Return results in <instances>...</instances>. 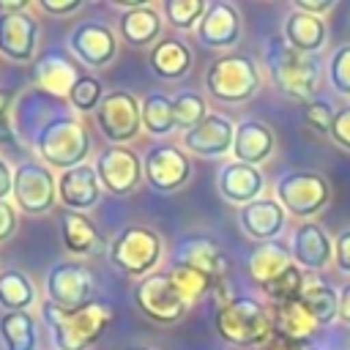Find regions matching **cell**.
<instances>
[{"label": "cell", "instance_id": "28", "mask_svg": "<svg viewBox=\"0 0 350 350\" xmlns=\"http://www.w3.org/2000/svg\"><path fill=\"white\" fill-rule=\"evenodd\" d=\"M60 241L74 257H93L101 249V235L96 224L77 211H66L60 216Z\"/></svg>", "mask_w": 350, "mask_h": 350}, {"label": "cell", "instance_id": "3", "mask_svg": "<svg viewBox=\"0 0 350 350\" xmlns=\"http://www.w3.org/2000/svg\"><path fill=\"white\" fill-rule=\"evenodd\" d=\"M213 325L224 342L232 347H262L273 336L271 312L252 295H232L219 304Z\"/></svg>", "mask_w": 350, "mask_h": 350}, {"label": "cell", "instance_id": "46", "mask_svg": "<svg viewBox=\"0 0 350 350\" xmlns=\"http://www.w3.org/2000/svg\"><path fill=\"white\" fill-rule=\"evenodd\" d=\"M293 8L304 11V14H312V16H323L334 8V0H295Z\"/></svg>", "mask_w": 350, "mask_h": 350}, {"label": "cell", "instance_id": "30", "mask_svg": "<svg viewBox=\"0 0 350 350\" xmlns=\"http://www.w3.org/2000/svg\"><path fill=\"white\" fill-rule=\"evenodd\" d=\"M271 323H273V334L287 336V339H298V342H306L317 331V320L304 309L301 301L273 304Z\"/></svg>", "mask_w": 350, "mask_h": 350}, {"label": "cell", "instance_id": "22", "mask_svg": "<svg viewBox=\"0 0 350 350\" xmlns=\"http://www.w3.org/2000/svg\"><path fill=\"white\" fill-rule=\"evenodd\" d=\"M38 41V22L22 11V14H0V52L14 63L33 60Z\"/></svg>", "mask_w": 350, "mask_h": 350}, {"label": "cell", "instance_id": "10", "mask_svg": "<svg viewBox=\"0 0 350 350\" xmlns=\"http://www.w3.org/2000/svg\"><path fill=\"white\" fill-rule=\"evenodd\" d=\"M134 304L137 309L153 320V323H161V325H170V323H178L183 314H186V304L183 298L178 295V290L172 287L167 271L161 273H150L145 279L137 282L134 287Z\"/></svg>", "mask_w": 350, "mask_h": 350}, {"label": "cell", "instance_id": "21", "mask_svg": "<svg viewBox=\"0 0 350 350\" xmlns=\"http://www.w3.org/2000/svg\"><path fill=\"white\" fill-rule=\"evenodd\" d=\"M284 219H287V211L273 197H260L249 205H241V211H238L241 230L252 241H260V243L276 241L279 232L284 230Z\"/></svg>", "mask_w": 350, "mask_h": 350}, {"label": "cell", "instance_id": "40", "mask_svg": "<svg viewBox=\"0 0 350 350\" xmlns=\"http://www.w3.org/2000/svg\"><path fill=\"white\" fill-rule=\"evenodd\" d=\"M328 79L334 93L350 98V44H342L328 57Z\"/></svg>", "mask_w": 350, "mask_h": 350}, {"label": "cell", "instance_id": "37", "mask_svg": "<svg viewBox=\"0 0 350 350\" xmlns=\"http://www.w3.org/2000/svg\"><path fill=\"white\" fill-rule=\"evenodd\" d=\"M205 8V0H164V19L175 30H191L200 25Z\"/></svg>", "mask_w": 350, "mask_h": 350}, {"label": "cell", "instance_id": "47", "mask_svg": "<svg viewBox=\"0 0 350 350\" xmlns=\"http://www.w3.org/2000/svg\"><path fill=\"white\" fill-rule=\"evenodd\" d=\"M265 350H306V342H298V339H287V336L273 334L271 342L265 345Z\"/></svg>", "mask_w": 350, "mask_h": 350}, {"label": "cell", "instance_id": "44", "mask_svg": "<svg viewBox=\"0 0 350 350\" xmlns=\"http://www.w3.org/2000/svg\"><path fill=\"white\" fill-rule=\"evenodd\" d=\"M16 224H19L16 208L8 200H0V241H8L16 232Z\"/></svg>", "mask_w": 350, "mask_h": 350}, {"label": "cell", "instance_id": "12", "mask_svg": "<svg viewBox=\"0 0 350 350\" xmlns=\"http://www.w3.org/2000/svg\"><path fill=\"white\" fill-rule=\"evenodd\" d=\"M96 175H98V183L107 194L126 197L142 180V161L126 145H109L96 159Z\"/></svg>", "mask_w": 350, "mask_h": 350}, {"label": "cell", "instance_id": "51", "mask_svg": "<svg viewBox=\"0 0 350 350\" xmlns=\"http://www.w3.org/2000/svg\"><path fill=\"white\" fill-rule=\"evenodd\" d=\"M8 101H11V93L5 88H0V118H5V109H8Z\"/></svg>", "mask_w": 350, "mask_h": 350}, {"label": "cell", "instance_id": "45", "mask_svg": "<svg viewBox=\"0 0 350 350\" xmlns=\"http://www.w3.org/2000/svg\"><path fill=\"white\" fill-rule=\"evenodd\" d=\"M38 5H41V11H46V14L66 16V14H71V11H79L82 0H38Z\"/></svg>", "mask_w": 350, "mask_h": 350}, {"label": "cell", "instance_id": "35", "mask_svg": "<svg viewBox=\"0 0 350 350\" xmlns=\"http://www.w3.org/2000/svg\"><path fill=\"white\" fill-rule=\"evenodd\" d=\"M167 276H170L172 287L178 290V295L183 298L186 306H194V304H197L200 298H205V293L213 287V282H211L205 273H200V271H194V268H189V265H180V262H170Z\"/></svg>", "mask_w": 350, "mask_h": 350}, {"label": "cell", "instance_id": "29", "mask_svg": "<svg viewBox=\"0 0 350 350\" xmlns=\"http://www.w3.org/2000/svg\"><path fill=\"white\" fill-rule=\"evenodd\" d=\"M161 30H164L161 14L153 5H142L120 14V38L129 46H150L161 41Z\"/></svg>", "mask_w": 350, "mask_h": 350}, {"label": "cell", "instance_id": "43", "mask_svg": "<svg viewBox=\"0 0 350 350\" xmlns=\"http://www.w3.org/2000/svg\"><path fill=\"white\" fill-rule=\"evenodd\" d=\"M334 262L342 273H350V227L334 238Z\"/></svg>", "mask_w": 350, "mask_h": 350}, {"label": "cell", "instance_id": "33", "mask_svg": "<svg viewBox=\"0 0 350 350\" xmlns=\"http://www.w3.org/2000/svg\"><path fill=\"white\" fill-rule=\"evenodd\" d=\"M33 301H36V287L22 271L16 268L0 271V306L5 312H27Z\"/></svg>", "mask_w": 350, "mask_h": 350}, {"label": "cell", "instance_id": "38", "mask_svg": "<svg viewBox=\"0 0 350 350\" xmlns=\"http://www.w3.org/2000/svg\"><path fill=\"white\" fill-rule=\"evenodd\" d=\"M104 96H107V93H104V85H101L96 77L82 74V77L74 82L71 93H68V104H71L77 112H90V109H98V104H101Z\"/></svg>", "mask_w": 350, "mask_h": 350}, {"label": "cell", "instance_id": "16", "mask_svg": "<svg viewBox=\"0 0 350 350\" xmlns=\"http://www.w3.org/2000/svg\"><path fill=\"white\" fill-rule=\"evenodd\" d=\"M172 262H180V265H189L200 273H205L213 284H219L227 273V257L224 252L219 249V243L208 235H186L178 241L175 246V254H172Z\"/></svg>", "mask_w": 350, "mask_h": 350}, {"label": "cell", "instance_id": "23", "mask_svg": "<svg viewBox=\"0 0 350 350\" xmlns=\"http://www.w3.org/2000/svg\"><path fill=\"white\" fill-rule=\"evenodd\" d=\"M216 183H219V194L227 202L249 205V202L260 200L265 178H262L260 167H252V164H243V161H230V164H224L219 170V180Z\"/></svg>", "mask_w": 350, "mask_h": 350}, {"label": "cell", "instance_id": "39", "mask_svg": "<svg viewBox=\"0 0 350 350\" xmlns=\"http://www.w3.org/2000/svg\"><path fill=\"white\" fill-rule=\"evenodd\" d=\"M304 287H306L304 271H301L298 265H293V268H287L276 282H271V284L265 287V293L273 298V304H284V301H298L301 293H304Z\"/></svg>", "mask_w": 350, "mask_h": 350}, {"label": "cell", "instance_id": "20", "mask_svg": "<svg viewBox=\"0 0 350 350\" xmlns=\"http://www.w3.org/2000/svg\"><path fill=\"white\" fill-rule=\"evenodd\" d=\"M82 74L77 71V63L60 49H49L33 63L36 88L49 93V96H55V98H68V93H71V88H74V82Z\"/></svg>", "mask_w": 350, "mask_h": 350}, {"label": "cell", "instance_id": "25", "mask_svg": "<svg viewBox=\"0 0 350 350\" xmlns=\"http://www.w3.org/2000/svg\"><path fill=\"white\" fill-rule=\"evenodd\" d=\"M293 254L287 246H282L279 241H271V243H257L249 257H246V273L252 276L254 284H260L262 290L276 282L287 268H293Z\"/></svg>", "mask_w": 350, "mask_h": 350}, {"label": "cell", "instance_id": "4", "mask_svg": "<svg viewBox=\"0 0 350 350\" xmlns=\"http://www.w3.org/2000/svg\"><path fill=\"white\" fill-rule=\"evenodd\" d=\"M265 66L273 88L293 101H312L320 79V66L312 55L295 52L284 41H271L265 49Z\"/></svg>", "mask_w": 350, "mask_h": 350}, {"label": "cell", "instance_id": "24", "mask_svg": "<svg viewBox=\"0 0 350 350\" xmlns=\"http://www.w3.org/2000/svg\"><path fill=\"white\" fill-rule=\"evenodd\" d=\"M273 131L262 123V120H241L235 126V139H232V156L235 161H243V164H262L271 153H273Z\"/></svg>", "mask_w": 350, "mask_h": 350}, {"label": "cell", "instance_id": "41", "mask_svg": "<svg viewBox=\"0 0 350 350\" xmlns=\"http://www.w3.org/2000/svg\"><path fill=\"white\" fill-rule=\"evenodd\" d=\"M336 109L325 101V98H312L304 104L301 109V118H304V126L317 131V134H328L331 131V120H334Z\"/></svg>", "mask_w": 350, "mask_h": 350}, {"label": "cell", "instance_id": "48", "mask_svg": "<svg viewBox=\"0 0 350 350\" xmlns=\"http://www.w3.org/2000/svg\"><path fill=\"white\" fill-rule=\"evenodd\" d=\"M14 191V172L5 159H0V200H5Z\"/></svg>", "mask_w": 350, "mask_h": 350}, {"label": "cell", "instance_id": "11", "mask_svg": "<svg viewBox=\"0 0 350 350\" xmlns=\"http://www.w3.org/2000/svg\"><path fill=\"white\" fill-rule=\"evenodd\" d=\"M44 284H46V301L63 312H71V309H79L88 304L93 276L82 262L63 260V262H52Z\"/></svg>", "mask_w": 350, "mask_h": 350}, {"label": "cell", "instance_id": "6", "mask_svg": "<svg viewBox=\"0 0 350 350\" xmlns=\"http://www.w3.org/2000/svg\"><path fill=\"white\" fill-rule=\"evenodd\" d=\"M161 235L145 224L123 227L109 243V262L129 276H150L161 260Z\"/></svg>", "mask_w": 350, "mask_h": 350}, {"label": "cell", "instance_id": "34", "mask_svg": "<svg viewBox=\"0 0 350 350\" xmlns=\"http://www.w3.org/2000/svg\"><path fill=\"white\" fill-rule=\"evenodd\" d=\"M142 129L153 137H167L170 131H175V112H172V98H167L164 93H148L142 98Z\"/></svg>", "mask_w": 350, "mask_h": 350}, {"label": "cell", "instance_id": "8", "mask_svg": "<svg viewBox=\"0 0 350 350\" xmlns=\"http://www.w3.org/2000/svg\"><path fill=\"white\" fill-rule=\"evenodd\" d=\"M14 205L30 216H41L52 211L57 200V180L52 170L41 161H22L14 170Z\"/></svg>", "mask_w": 350, "mask_h": 350}, {"label": "cell", "instance_id": "26", "mask_svg": "<svg viewBox=\"0 0 350 350\" xmlns=\"http://www.w3.org/2000/svg\"><path fill=\"white\" fill-rule=\"evenodd\" d=\"M284 44L293 46L295 52H304V55H314L323 44H325V22L323 16H312V14H304V11H290L287 19H284Z\"/></svg>", "mask_w": 350, "mask_h": 350}, {"label": "cell", "instance_id": "14", "mask_svg": "<svg viewBox=\"0 0 350 350\" xmlns=\"http://www.w3.org/2000/svg\"><path fill=\"white\" fill-rule=\"evenodd\" d=\"M68 49L88 68H104L118 57V36L104 22H79L68 33Z\"/></svg>", "mask_w": 350, "mask_h": 350}, {"label": "cell", "instance_id": "32", "mask_svg": "<svg viewBox=\"0 0 350 350\" xmlns=\"http://www.w3.org/2000/svg\"><path fill=\"white\" fill-rule=\"evenodd\" d=\"M304 309L317 320V325H328L339 317V293L325 282H306L301 298Z\"/></svg>", "mask_w": 350, "mask_h": 350}, {"label": "cell", "instance_id": "36", "mask_svg": "<svg viewBox=\"0 0 350 350\" xmlns=\"http://www.w3.org/2000/svg\"><path fill=\"white\" fill-rule=\"evenodd\" d=\"M172 112H175V126L180 131H189L194 129L197 123H202L208 118V107H205V98L194 90H183L172 98Z\"/></svg>", "mask_w": 350, "mask_h": 350}, {"label": "cell", "instance_id": "5", "mask_svg": "<svg viewBox=\"0 0 350 350\" xmlns=\"http://www.w3.org/2000/svg\"><path fill=\"white\" fill-rule=\"evenodd\" d=\"M208 93L221 104H241L249 101L260 90V71L249 55L230 52L216 57L205 71Z\"/></svg>", "mask_w": 350, "mask_h": 350}, {"label": "cell", "instance_id": "50", "mask_svg": "<svg viewBox=\"0 0 350 350\" xmlns=\"http://www.w3.org/2000/svg\"><path fill=\"white\" fill-rule=\"evenodd\" d=\"M30 8V0H0V14H22Z\"/></svg>", "mask_w": 350, "mask_h": 350}, {"label": "cell", "instance_id": "19", "mask_svg": "<svg viewBox=\"0 0 350 350\" xmlns=\"http://www.w3.org/2000/svg\"><path fill=\"white\" fill-rule=\"evenodd\" d=\"M290 254L295 265L309 271H323L334 262V241L317 221H301L290 238Z\"/></svg>", "mask_w": 350, "mask_h": 350}, {"label": "cell", "instance_id": "49", "mask_svg": "<svg viewBox=\"0 0 350 350\" xmlns=\"http://www.w3.org/2000/svg\"><path fill=\"white\" fill-rule=\"evenodd\" d=\"M339 320L350 328V284L339 290Z\"/></svg>", "mask_w": 350, "mask_h": 350}, {"label": "cell", "instance_id": "7", "mask_svg": "<svg viewBox=\"0 0 350 350\" xmlns=\"http://www.w3.org/2000/svg\"><path fill=\"white\" fill-rule=\"evenodd\" d=\"M276 200L295 219H312L328 205L331 186L320 172H287L276 180Z\"/></svg>", "mask_w": 350, "mask_h": 350}, {"label": "cell", "instance_id": "9", "mask_svg": "<svg viewBox=\"0 0 350 350\" xmlns=\"http://www.w3.org/2000/svg\"><path fill=\"white\" fill-rule=\"evenodd\" d=\"M142 104L137 101L134 93L129 90H112L101 98L96 109L98 131L112 142V145H126L131 142L139 129H142Z\"/></svg>", "mask_w": 350, "mask_h": 350}, {"label": "cell", "instance_id": "42", "mask_svg": "<svg viewBox=\"0 0 350 350\" xmlns=\"http://www.w3.org/2000/svg\"><path fill=\"white\" fill-rule=\"evenodd\" d=\"M328 137L334 139V145H339L342 150L350 153V104L342 107V109H336V115H334V120H331Z\"/></svg>", "mask_w": 350, "mask_h": 350}, {"label": "cell", "instance_id": "31", "mask_svg": "<svg viewBox=\"0 0 350 350\" xmlns=\"http://www.w3.org/2000/svg\"><path fill=\"white\" fill-rule=\"evenodd\" d=\"M0 339L5 350H36L38 334L30 312H3L0 314Z\"/></svg>", "mask_w": 350, "mask_h": 350}, {"label": "cell", "instance_id": "15", "mask_svg": "<svg viewBox=\"0 0 350 350\" xmlns=\"http://www.w3.org/2000/svg\"><path fill=\"white\" fill-rule=\"evenodd\" d=\"M232 139H235V126L230 123V118L216 115V112H208L202 123L183 131V148L202 159H219L230 153Z\"/></svg>", "mask_w": 350, "mask_h": 350}, {"label": "cell", "instance_id": "27", "mask_svg": "<svg viewBox=\"0 0 350 350\" xmlns=\"http://www.w3.org/2000/svg\"><path fill=\"white\" fill-rule=\"evenodd\" d=\"M148 66L161 79H180L191 71V49L180 38H161L150 46Z\"/></svg>", "mask_w": 350, "mask_h": 350}, {"label": "cell", "instance_id": "17", "mask_svg": "<svg viewBox=\"0 0 350 350\" xmlns=\"http://www.w3.org/2000/svg\"><path fill=\"white\" fill-rule=\"evenodd\" d=\"M241 27L243 25H241L238 8L227 0H213V3H208L205 14L197 25V36L211 49H230L232 44H238Z\"/></svg>", "mask_w": 350, "mask_h": 350}, {"label": "cell", "instance_id": "18", "mask_svg": "<svg viewBox=\"0 0 350 350\" xmlns=\"http://www.w3.org/2000/svg\"><path fill=\"white\" fill-rule=\"evenodd\" d=\"M57 200L68 211H90L101 200V183L93 164H79L71 170H63L57 175Z\"/></svg>", "mask_w": 350, "mask_h": 350}, {"label": "cell", "instance_id": "1", "mask_svg": "<svg viewBox=\"0 0 350 350\" xmlns=\"http://www.w3.org/2000/svg\"><path fill=\"white\" fill-rule=\"evenodd\" d=\"M41 314L52 331L55 350H90L112 323V309L101 301H88L71 312H63L46 301Z\"/></svg>", "mask_w": 350, "mask_h": 350}, {"label": "cell", "instance_id": "13", "mask_svg": "<svg viewBox=\"0 0 350 350\" xmlns=\"http://www.w3.org/2000/svg\"><path fill=\"white\" fill-rule=\"evenodd\" d=\"M191 175V164L186 153L178 145L161 142L153 145L145 159H142V178L156 189V191H178Z\"/></svg>", "mask_w": 350, "mask_h": 350}, {"label": "cell", "instance_id": "52", "mask_svg": "<svg viewBox=\"0 0 350 350\" xmlns=\"http://www.w3.org/2000/svg\"><path fill=\"white\" fill-rule=\"evenodd\" d=\"M126 350H153V347H145V345H134V347H126Z\"/></svg>", "mask_w": 350, "mask_h": 350}, {"label": "cell", "instance_id": "2", "mask_svg": "<svg viewBox=\"0 0 350 350\" xmlns=\"http://www.w3.org/2000/svg\"><path fill=\"white\" fill-rule=\"evenodd\" d=\"M33 148L49 170H71L85 164L90 153V134L82 120L60 112L41 123V129L33 134Z\"/></svg>", "mask_w": 350, "mask_h": 350}]
</instances>
